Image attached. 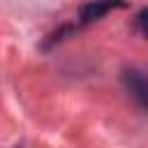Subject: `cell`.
<instances>
[{
	"instance_id": "obj_1",
	"label": "cell",
	"mask_w": 148,
	"mask_h": 148,
	"mask_svg": "<svg viewBox=\"0 0 148 148\" xmlns=\"http://www.w3.org/2000/svg\"><path fill=\"white\" fill-rule=\"evenodd\" d=\"M120 7H127V0H90L79 9V21L81 25H90L111 9H120Z\"/></svg>"
},
{
	"instance_id": "obj_2",
	"label": "cell",
	"mask_w": 148,
	"mask_h": 148,
	"mask_svg": "<svg viewBox=\"0 0 148 148\" xmlns=\"http://www.w3.org/2000/svg\"><path fill=\"white\" fill-rule=\"evenodd\" d=\"M123 83L130 90V95L139 102V106L146 109L148 106V81H146V74L141 69H136V67H130V69L123 72Z\"/></svg>"
},
{
	"instance_id": "obj_3",
	"label": "cell",
	"mask_w": 148,
	"mask_h": 148,
	"mask_svg": "<svg viewBox=\"0 0 148 148\" xmlns=\"http://www.w3.org/2000/svg\"><path fill=\"white\" fill-rule=\"evenodd\" d=\"M146 16H148V12H146V9H141V12H139V16H136V23H139L141 35H146Z\"/></svg>"
}]
</instances>
